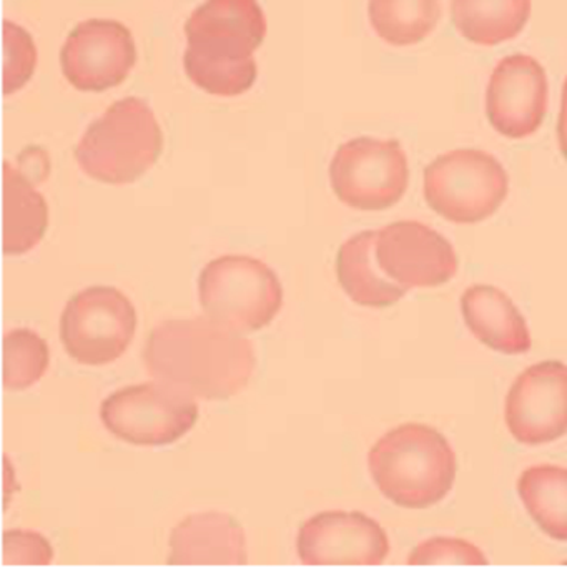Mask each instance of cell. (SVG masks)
I'll return each instance as SVG.
<instances>
[{
  "mask_svg": "<svg viewBox=\"0 0 567 567\" xmlns=\"http://www.w3.org/2000/svg\"><path fill=\"white\" fill-rule=\"evenodd\" d=\"M101 417L105 427L125 443L165 446L195 426L198 406L190 394L155 381L112 393L102 403Z\"/></svg>",
  "mask_w": 567,
  "mask_h": 567,
  "instance_id": "52a82bcc",
  "label": "cell"
},
{
  "mask_svg": "<svg viewBox=\"0 0 567 567\" xmlns=\"http://www.w3.org/2000/svg\"><path fill=\"white\" fill-rule=\"evenodd\" d=\"M297 549L307 566H378L390 553V540L360 511H324L300 527Z\"/></svg>",
  "mask_w": 567,
  "mask_h": 567,
  "instance_id": "7c38bea8",
  "label": "cell"
},
{
  "mask_svg": "<svg viewBox=\"0 0 567 567\" xmlns=\"http://www.w3.org/2000/svg\"><path fill=\"white\" fill-rule=\"evenodd\" d=\"M185 34L184 68L197 87L218 97H237L254 87V52L267 35L257 0H207L188 19Z\"/></svg>",
  "mask_w": 567,
  "mask_h": 567,
  "instance_id": "7a4b0ae2",
  "label": "cell"
},
{
  "mask_svg": "<svg viewBox=\"0 0 567 567\" xmlns=\"http://www.w3.org/2000/svg\"><path fill=\"white\" fill-rule=\"evenodd\" d=\"M49 367V347L32 330L9 331L4 338V386L21 391L44 377Z\"/></svg>",
  "mask_w": 567,
  "mask_h": 567,
  "instance_id": "7402d4cb",
  "label": "cell"
},
{
  "mask_svg": "<svg viewBox=\"0 0 567 567\" xmlns=\"http://www.w3.org/2000/svg\"><path fill=\"white\" fill-rule=\"evenodd\" d=\"M461 311L471 333L491 350L523 354L533 347L526 320L499 288L491 285L467 288L461 298Z\"/></svg>",
  "mask_w": 567,
  "mask_h": 567,
  "instance_id": "2e32d148",
  "label": "cell"
},
{
  "mask_svg": "<svg viewBox=\"0 0 567 567\" xmlns=\"http://www.w3.org/2000/svg\"><path fill=\"white\" fill-rule=\"evenodd\" d=\"M142 357L152 378L204 400H228L244 391L257 363L250 340L210 318L157 324Z\"/></svg>",
  "mask_w": 567,
  "mask_h": 567,
  "instance_id": "6da1fadb",
  "label": "cell"
},
{
  "mask_svg": "<svg viewBox=\"0 0 567 567\" xmlns=\"http://www.w3.org/2000/svg\"><path fill=\"white\" fill-rule=\"evenodd\" d=\"M162 148L164 134L152 109L141 99L127 97L89 125L75 158L89 177L124 185L147 174Z\"/></svg>",
  "mask_w": 567,
  "mask_h": 567,
  "instance_id": "277c9868",
  "label": "cell"
},
{
  "mask_svg": "<svg viewBox=\"0 0 567 567\" xmlns=\"http://www.w3.org/2000/svg\"><path fill=\"white\" fill-rule=\"evenodd\" d=\"M378 231L368 230L353 235L338 250L337 275L344 293L368 308H388L408 293L386 277L374 258Z\"/></svg>",
  "mask_w": 567,
  "mask_h": 567,
  "instance_id": "e0dca14e",
  "label": "cell"
},
{
  "mask_svg": "<svg viewBox=\"0 0 567 567\" xmlns=\"http://www.w3.org/2000/svg\"><path fill=\"white\" fill-rule=\"evenodd\" d=\"M137 62L132 32L107 19H91L75 25L61 51V65L69 84L82 92L117 87Z\"/></svg>",
  "mask_w": 567,
  "mask_h": 567,
  "instance_id": "30bf717a",
  "label": "cell"
},
{
  "mask_svg": "<svg viewBox=\"0 0 567 567\" xmlns=\"http://www.w3.org/2000/svg\"><path fill=\"white\" fill-rule=\"evenodd\" d=\"M198 297L210 320L247 334L274 321L284 305V287L264 261L247 255H225L202 270Z\"/></svg>",
  "mask_w": 567,
  "mask_h": 567,
  "instance_id": "5b68a950",
  "label": "cell"
},
{
  "mask_svg": "<svg viewBox=\"0 0 567 567\" xmlns=\"http://www.w3.org/2000/svg\"><path fill=\"white\" fill-rule=\"evenodd\" d=\"M368 16L377 34L394 48L420 44L436 29L440 0H370Z\"/></svg>",
  "mask_w": 567,
  "mask_h": 567,
  "instance_id": "44dd1931",
  "label": "cell"
},
{
  "mask_svg": "<svg viewBox=\"0 0 567 567\" xmlns=\"http://www.w3.org/2000/svg\"><path fill=\"white\" fill-rule=\"evenodd\" d=\"M6 44L14 49V78L6 85V94L18 91L31 79L35 68V48L31 35L18 25L6 22Z\"/></svg>",
  "mask_w": 567,
  "mask_h": 567,
  "instance_id": "cb8c5ba5",
  "label": "cell"
},
{
  "mask_svg": "<svg viewBox=\"0 0 567 567\" xmlns=\"http://www.w3.org/2000/svg\"><path fill=\"white\" fill-rule=\"evenodd\" d=\"M506 424L523 444L553 443L567 433V367L533 364L514 381L506 398Z\"/></svg>",
  "mask_w": 567,
  "mask_h": 567,
  "instance_id": "4fadbf2b",
  "label": "cell"
},
{
  "mask_svg": "<svg viewBox=\"0 0 567 567\" xmlns=\"http://www.w3.org/2000/svg\"><path fill=\"white\" fill-rule=\"evenodd\" d=\"M374 258L380 270L406 290L441 287L457 271L453 245L416 220L394 221L378 231Z\"/></svg>",
  "mask_w": 567,
  "mask_h": 567,
  "instance_id": "8fae6325",
  "label": "cell"
},
{
  "mask_svg": "<svg viewBox=\"0 0 567 567\" xmlns=\"http://www.w3.org/2000/svg\"><path fill=\"white\" fill-rule=\"evenodd\" d=\"M330 182L348 207L386 210L406 194L410 167L400 142L358 137L338 148L330 165Z\"/></svg>",
  "mask_w": 567,
  "mask_h": 567,
  "instance_id": "9c48e42d",
  "label": "cell"
},
{
  "mask_svg": "<svg viewBox=\"0 0 567 567\" xmlns=\"http://www.w3.org/2000/svg\"><path fill=\"white\" fill-rule=\"evenodd\" d=\"M49 208L44 195L9 162L4 164V254L24 255L44 238Z\"/></svg>",
  "mask_w": 567,
  "mask_h": 567,
  "instance_id": "d6986e66",
  "label": "cell"
},
{
  "mask_svg": "<svg viewBox=\"0 0 567 567\" xmlns=\"http://www.w3.org/2000/svg\"><path fill=\"white\" fill-rule=\"evenodd\" d=\"M411 566H487L486 556L470 540L460 537H433L414 547Z\"/></svg>",
  "mask_w": 567,
  "mask_h": 567,
  "instance_id": "603a6c76",
  "label": "cell"
},
{
  "mask_svg": "<svg viewBox=\"0 0 567 567\" xmlns=\"http://www.w3.org/2000/svg\"><path fill=\"white\" fill-rule=\"evenodd\" d=\"M368 466L380 493L408 509H426L444 499L457 470L446 437L417 423L401 424L380 437Z\"/></svg>",
  "mask_w": 567,
  "mask_h": 567,
  "instance_id": "3957f363",
  "label": "cell"
},
{
  "mask_svg": "<svg viewBox=\"0 0 567 567\" xmlns=\"http://www.w3.org/2000/svg\"><path fill=\"white\" fill-rule=\"evenodd\" d=\"M509 177L483 151L460 148L440 155L424 168V198L440 217L471 225L496 214L506 200Z\"/></svg>",
  "mask_w": 567,
  "mask_h": 567,
  "instance_id": "8992f818",
  "label": "cell"
},
{
  "mask_svg": "<svg viewBox=\"0 0 567 567\" xmlns=\"http://www.w3.org/2000/svg\"><path fill=\"white\" fill-rule=\"evenodd\" d=\"M517 493L534 523L557 540H567V470L550 464L520 474Z\"/></svg>",
  "mask_w": 567,
  "mask_h": 567,
  "instance_id": "ffe728a7",
  "label": "cell"
},
{
  "mask_svg": "<svg viewBox=\"0 0 567 567\" xmlns=\"http://www.w3.org/2000/svg\"><path fill=\"white\" fill-rule=\"evenodd\" d=\"M546 71L536 59L514 54L504 58L491 74L486 115L503 137L520 141L536 134L547 112Z\"/></svg>",
  "mask_w": 567,
  "mask_h": 567,
  "instance_id": "5bb4252c",
  "label": "cell"
},
{
  "mask_svg": "<svg viewBox=\"0 0 567 567\" xmlns=\"http://www.w3.org/2000/svg\"><path fill=\"white\" fill-rule=\"evenodd\" d=\"M451 16L466 41L494 48L523 32L530 18V0H453Z\"/></svg>",
  "mask_w": 567,
  "mask_h": 567,
  "instance_id": "ac0fdd59",
  "label": "cell"
},
{
  "mask_svg": "<svg viewBox=\"0 0 567 567\" xmlns=\"http://www.w3.org/2000/svg\"><path fill=\"white\" fill-rule=\"evenodd\" d=\"M557 138H559L560 154L567 161V78L563 85V101H560L559 124H557Z\"/></svg>",
  "mask_w": 567,
  "mask_h": 567,
  "instance_id": "d4e9b609",
  "label": "cell"
},
{
  "mask_svg": "<svg viewBox=\"0 0 567 567\" xmlns=\"http://www.w3.org/2000/svg\"><path fill=\"white\" fill-rule=\"evenodd\" d=\"M244 527L230 514L208 511L185 517L171 536V566H245Z\"/></svg>",
  "mask_w": 567,
  "mask_h": 567,
  "instance_id": "9a60e30c",
  "label": "cell"
},
{
  "mask_svg": "<svg viewBox=\"0 0 567 567\" xmlns=\"http://www.w3.org/2000/svg\"><path fill=\"white\" fill-rule=\"evenodd\" d=\"M137 330V311L114 287L85 288L65 305L61 340L75 361L101 367L118 360Z\"/></svg>",
  "mask_w": 567,
  "mask_h": 567,
  "instance_id": "ba28073f",
  "label": "cell"
}]
</instances>
